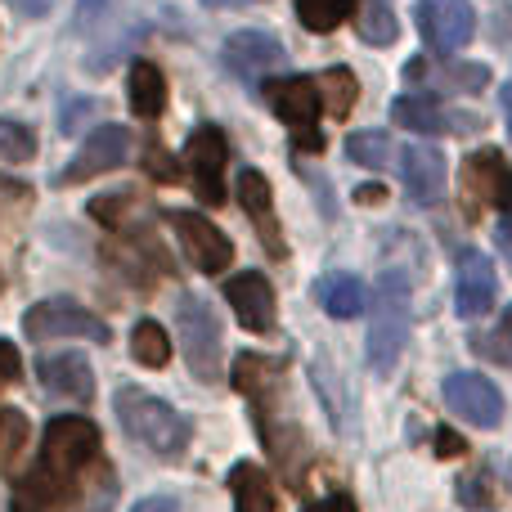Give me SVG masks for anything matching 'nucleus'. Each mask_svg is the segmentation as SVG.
<instances>
[{
	"label": "nucleus",
	"mask_w": 512,
	"mask_h": 512,
	"mask_svg": "<svg viewBox=\"0 0 512 512\" xmlns=\"http://www.w3.org/2000/svg\"><path fill=\"white\" fill-rule=\"evenodd\" d=\"M288 364L274 360V355H256V351H243L234 360V387L248 396L252 414H256V432L261 441L270 445L274 463L283 468L292 490H301V468H306V436L301 427L292 423L283 409H288V382H283Z\"/></svg>",
	"instance_id": "1"
},
{
	"label": "nucleus",
	"mask_w": 512,
	"mask_h": 512,
	"mask_svg": "<svg viewBox=\"0 0 512 512\" xmlns=\"http://www.w3.org/2000/svg\"><path fill=\"white\" fill-rule=\"evenodd\" d=\"M99 459V427L90 418L77 414H63L45 427V441H41V459L36 468L23 477L18 486V499H27L32 508L41 512H63L77 499V481L86 468H95Z\"/></svg>",
	"instance_id": "2"
},
{
	"label": "nucleus",
	"mask_w": 512,
	"mask_h": 512,
	"mask_svg": "<svg viewBox=\"0 0 512 512\" xmlns=\"http://www.w3.org/2000/svg\"><path fill=\"white\" fill-rule=\"evenodd\" d=\"M113 409H117V423H122V432L131 436V441H140L144 450H153L167 463L185 459L189 441H194V427H189V418L176 414L167 400L149 396V391H140V387H122L113 400Z\"/></svg>",
	"instance_id": "3"
},
{
	"label": "nucleus",
	"mask_w": 512,
	"mask_h": 512,
	"mask_svg": "<svg viewBox=\"0 0 512 512\" xmlns=\"http://www.w3.org/2000/svg\"><path fill=\"white\" fill-rule=\"evenodd\" d=\"M409 342V274L382 270L373 288V319H369V364L373 373H391Z\"/></svg>",
	"instance_id": "4"
},
{
	"label": "nucleus",
	"mask_w": 512,
	"mask_h": 512,
	"mask_svg": "<svg viewBox=\"0 0 512 512\" xmlns=\"http://www.w3.org/2000/svg\"><path fill=\"white\" fill-rule=\"evenodd\" d=\"M176 337H180V355H185L189 373H194L198 382H221V319H216V310L207 306L203 297H194V292H185V297L176 301Z\"/></svg>",
	"instance_id": "5"
},
{
	"label": "nucleus",
	"mask_w": 512,
	"mask_h": 512,
	"mask_svg": "<svg viewBox=\"0 0 512 512\" xmlns=\"http://www.w3.org/2000/svg\"><path fill=\"white\" fill-rule=\"evenodd\" d=\"M265 104L279 113V122L292 131V144L301 153H319L324 149V131H319V108H324V95H319V77H274L265 81Z\"/></svg>",
	"instance_id": "6"
},
{
	"label": "nucleus",
	"mask_w": 512,
	"mask_h": 512,
	"mask_svg": "<svg viewBox=\"0 0 512 512\" xmlns=\"http://www.w3.org/2000/svg\"><path fill=\"white\" fill-rule=\"evenodd\" d=\"M459 203L468 221H481L486 212L512 207V162L499 149H481L463 158L459 171Z\"/></svg>",
	"instance_id": "7"
},
{
	"label": "nucleus",
	"mask_w": 512,
	"mask_h": 512,
	"mask_svg": "<svg viewBox=\"0 0 512 512\" xmlns=\"http://www.w3.org/2000/svg\"><path fill=\"white\" fill-rule=\"evenodd\" d=\"M23 333L32 342H54V337H86V342H108V324L99 315H90L86 306L68 297L36 301L23 315Z\"/></svg>",
	"instance_id": "8"
},
{
	"label": "nucleus",
	"mask_w": 512,
	"mask_h": 512,
	"mask_svg": "<svg viewBox=\"0 0 512 512\" xmlns=\"http://www.w3.org/2000/svg\"><path fill=\"white\" fill-rule=\"evenodd\" d=\"M225 162H230V144H225L221 126H198L185 140V171L207 207L225 203Z\"/></svg>",
	"instance_id": "9"
},
{
	"label": "nucleus",
	"mask_w": 512,
	"mask_h": 512,
	"mask_svg": "<svg viewBox=\"0 0 512 512\" xmlns=\"http://www.w3.org/2000/svg\"><path fill=\"white\" fill-rule=\"evenodd\" d=\"M418 32L436 54H459L477 32V14L468 0H418Z\"/></svg>",
	"instance_id": "10"
},
{
	"label": "nucleus",
	"mask_w": 512,
	"mask_h": 512,
	"mask_svg": "<svg viewBox=\"0 0 512 512\" xmlns=\"http://www.w3.org/2000/svg\"><path fill=\"white\" fill-rule=\"evenodd\" d=\"M126 153H131V131H126V126H117V122L95 126V131L86 135V144L77 149V158L63 167L59 185H81V180H90V176H104V171L122 167Z\"/></svg>",
	"instance_id": "11"
},
{
	"label": "nucleus",
	"mask_w": 512,
	"mask_h": 512,
	"mask_svg": "<svg viewBox=\"0 0 512 512\" xmlns=\"http://www.w3.org/2000/svg\"><path fill=\"white\" fill-rule=\"evenodd\" d=\"M167 221H171V230H176V239H180V248H185V256H189V261H194L203 274L230 270L234 243L225 239V234L216 230L207 216H198V212H171Z\"/></svg>",
	"instance_id": "12"
},
{
	"label": "nucleus",
	"mask_w": 512,
	"mask_h": 512,
	"mask_svg": "<svg viewBox=\"0 0 512 512\" xmlns=\"http://www.w3.org/2000/svg\"><path fill=\"white\" fill-rule=\"evenodd\" d=\"M445 405L459 418H468L472 427H486V432L504 423V396L481 373H450L445 378Z\"/></svg>",
	"instance_id": "13"
},
{
	"label": "nucleus",
	"mask_w": 512,
	"mask_h": 512,
	"mask_svg": "<svg viewBox=\"0 0 512 512\" xmlns=\"http://www.w3.org/2000/svg\"><path fill=\"white\" fill-rule=\"evenodd\" d=\"M499 297V274H495V261L486 252H463L459 256V288H454V310L463 319H481L490 315Z\"/></svg>",
	"instance_id": "14"
},
{
	"label": "nucleus",
	"mask_w": 512,
	"mask_h": 512,
	"mask_svg": "<svg viewBox=\"0 0 512 512\" xmlns=\"http://www.w3.org/2000/svg\"><path fill=\"white\" fill-rule=\"evenodd\" d=\"M225 301L234 306V315L248 333H270L274 328V288L265 274L243 270L234 279H225Z\"/></svg>",
	"instance_id": "15"
},
{
	"label": "nucleus",
	"mask_w": 512,
	"mask_h": 512,
	"mask_svg": "<svg viewBox=\"0 0 512 512\" xmlns=\"http://www.w3.org/2000/svg\"><path fill=\"white\" fill-rule=\"evenodd\" d=\"M239 203H243V216L256 225V239L270 256H288V243H283V230H279V216H274V194H270V180L261 171H243L239 176Z\"/></svg>",
	"instance_id": "16"
},
{
	"label": "nucleus",
	"mask_w": 512,
	"mask_h": 512,
	"mask_svg": "<svg viewBox=\"0 0 512 512\" xmlns=\"http://www.w3.org/2000/svg\"><path fill=\"white\" fill-rule=\"evenodd\" d=\"M400 180H405V194L418 207H436L445 194V158L432 144H409L400 153Z\"/></svg>",
	"instance_id": "17"
},
{
	"label": "nucleus",
	"mask_w": 512,
	"mask_h": 512,
	"mask_svg": "<svg viewBox=\"0 0 512 512\" xmlns=\"http://www.w3.org/2000/svg\"><path fill=\"white\" fill-rule=\"evenodd\" d=\"M36 373H41V387L59 400H77V405H86V400L95 396V373H90L86 355H77V351L45 355V360L36 364Z\"/></svg>",
	"instance_id": "18"
},
{
	"label": "nucleus",
	"mask_w": 512,
	"mask_h": 512,
	"mask_svg": "<svg viewBox=\"0 0 512 512\" xmlns=\"http://www.w3.org/2000/svg\"><path fill=\"white\" fill-rule=\"evenodd\" d=\"M221 54H225V68H230L234 77H261V72H270L283 63V45L274 41L270 32H234Z\"/></svg>",
	"instance_id": "19"
},
{
	"label": "nucleus",
	"mask_w": 512,
	"mask_h": 512,
	"mask_svg": "<svg viewBox=\"0 0 512 512\" xmlns=\"http://www.w3.org/2000/svg\"><path fill=\"white\" fill-rule=\"evenodd\" d=\"M315 297L333 319H355L369 306V292H364V283L355 279V274H324V279L315 283Z\"/></svg>",
	"instance_id": "20"
},
{
	"label": "nucleus",
	"mask_w": 512,
	"mask_h": 512,
	"mask_svg": "<svg viewBox=\"0 0 512 512\" xmlns=\"http://www.w3.org/2000/svg\"><path fill=\"white\" fill-rule=\"evenodd\" d=\"M391 117H396V126H405V131H418V135L454 131L450 113H445V108L436 104L432 95H400L396 104H391Z\"/></svg>",
	"instance_id": "21"
},
{
	"label": "nucleus",
	"mask_w": 512,
	"mask_h": 512,
	"mask_svg": "<svg viewBox=\"0 0 512 512\" xmlns=\"http://www.w3.org/2000/svg\"><path fill=\"white\" fill-rule=\"evenodd\" d=\"M230 495L234 512H274V486L265 477V468H256V463H234Z\"/></svg>",
	"instance_id": "22"
},
{
	"label": "nucleus",
	"mask_w": 512,
	"mask_h": 512,
	"mask_svg": "<svg viewBox=\"0 0 512 512\" xmlns=\"http://www.w3.org/2000/svg\"><path fill=\"white\" fill-rule=\"evenodd\" d=\"M131 108L140 117H162V108H167V77L158 72V63H135L131 68Z\"/></svg>",
	"instance_id": "23"
},
{
	"label": "nucleus",
	"mask_w": 512,
	"mask_h": 512,
	"mask_svg": "<svg viewBox=\"0 0 512 512\" xmlns=\"http://www.w3.org/2000/svg\"><path fill=\"white\" fill-rule=\"evenodd\" d=\"M405 77H414V81H436V86H450V90H481L490 81V72L481 68V63H459V68H441V72H432L427 68V59H414L405 68Z\"/></svg>",
	"instance_id": "24"
},
{
	"label": "nucleus",
	"mask_w": 512,
	"mask_h": 512,
	"mask_svg": "<svg viewBox=\"0 0 512 512\" xmlns=\"http://www.w3.org/2000/svg\"><path fill=\"white\" fill-rule=\"evenodd\" d=\"M355 27L369 45H391L400 36V23L387 0H355Z\"/></svg>",
	"instance_id": "25"
},
{
	"label": "nucleus",
	"mask_w": 512,
	"mask_h": 512,
	"mask_svg": "<svg viewBox=\"0 0 512 512\" xmlns=\"http://www.w3.org/2000/svg\"><path fill=\"white\" fill-rule=\"evenodd\" d=\"M131 355L144 364V369H162V364L171 360V337L162 324H153V319H140V324L131 328Z\"/></svg>",
	"instance_id": "26"
},
{
	"label": "nucleus",
	"mask_w": 512,
	"mask_h": 512,
	"mask_svg": "<svg viewBox=\"0 0 512 512\" xmlns=\"http://www.w3.org/2000/svg\"><path fill=\"white\" fill-rule=\"evenodd\" d=\"M319 95H324L328 113L346 117L355 108V99H360V81H355L351 68H328V72H319Z\"/></svg>",
	"instance_id": "27"
},
{
	"label": "nucleus",
	"mask_w": 512,
	"mask_h": 512,
	"mask_svg": "<svg viewBox=\"0 0 512 512\" xmlns=\"http://www.w3.org/2000/svg\"><path fill=\"white\" fill-rule=\"evenodd\" d=\"M355 0H297V18L310 32H333L342 18H351Z\"/></svg>",
	"instance_id": "28"
},
{
	"label": "nucleus",
	"mask_w": 512,
	"mask_h": 512,
	"mask_svg": "<svg viewBox=\"0 0 512 512\" xmlns=\"http://www.w3.org/2000/svg\"><path fill=\"white\" fill-rule=\"evenodd\" d=\"M346 153H351V162L378 171L391 162V135L387 131H355L351 140H346Z\"/></svg>",
	"instance_id": "29"
},
{
	"label": "nucleus",
	"mask_w": 512,
	"mask_h": 512,
	"mask_svg": "<svg viewBox=\"0 0 512 512\" xmlns=\"http://www.w3.org/2000/svg\"><path fill=\"white\" fill-rule=\"evenodd\" d=\"M27 445V418L18 414V409H0V472L14 468V459L23 454Z\"/></svg>",
	"instance_id": "30"
},
{
	"label": "nucleus",
	"mask_w": 512,
	"mask_h": 512,
	"mask_svg": "<svg viewBox=\"0 0 512 512\" xmlns=\"http://www.w3.org/2000/svg\"><path fill=\"white\" fill-rule=\"evenodd\" d=\"M32 153H36V135H32V126L0 117V162H27Z\"/></svg>",
	"instance_id": "31"
},
{
	"label": "nucleus",
	"mask_w": 512,
	"mask_h": 512,
	"mask_svg": "<svg viewBox=\"0 0 512 512\" xmlns=\"http://www.w3.org/2000/svg\"><path fill=\"white\" fill-rule=\"evenodd\" d=\"M135 207V194H126V189H117V194L108 198H90V216L95 221H104L108 230H122V216Z\"/></svg>",
	"instance_id": "32"
},
{
	"label": "nucleus",
	"mask_w": 512,
	"mask_h": 512,
	"mask_svg": "<svg viewBox=\"0 0 512 512\" xmlns=\"http://www.w3.org/2000/svg\"><path fill=\"white\" fill-rule=\"evenodd\" d=\"M144 167H149V176H153V180H162V185H171V180L180 176V167H171V158L162 153V144H158V140L149 144V162H144Z\"/></svg>",
	"instance_id": "33"
},
{
	"label": "nucleus",
	"mask_w": 512,
	"mask_h": 512,
	"mask_svg": "<svg viewBox=\"0 0 512 512\" xmlns=\"http://www.w3.org/2000/svg\"><path fill=\"white\" fill-rule=\"evenodd\" d=\"M18 378H23V360H18L14 342L0 337V382H18Z\"/></svg>",
	"instance_id": "34"
},
{
	"label": "nucleus",
	"mask_w": 512,
	"mask_h": 512,
	"mask_svg": "<svg viewBox=\"0 0 512 512\" xmlns=\"http://www.w3.org/2000/svg\"><path fill=\"white\" fill-rule=\"evenodd\" d=\"M306 512H355L351 495H342V490H333V495L315 499V504H306Z\"/></svg>",
	"instance_id": "35"
},
{
	"label": "nucleus",
	"mask_w": 512,
	"mask_h": 512,
	"mask_svg": "<svg viewBox=\"0 0 512 512\" xmlns=\"http://www.w3.org/2000/svg\"><path fill=\"white\" fill-rule=\"evenodd\" d=\"M436 454H441V459H454V454H463V441L441 427V432H436Z\"/></svg>",
	"instance_id": "36"
},
{
	"label": "nucleus",
	"mask_w": 512,
	"mask_h": 512,
	"mask_svg": "<svg viewBox=\"0 0 512 512\" xmlns=\"http://www.w3.org/2000/svg\"><path fill=\"white\" fill-rule=\"evenodd\" d=\"M131 512H180L176 499H167V495H153V499H140Z\"/></svg>",
	"instance_id": "37"
},
{
	"label": "nucleus",
	"mask_w": 512,
	"mask_h": 512,
	"mask_svg": "<svg viewBox=\"0 0 512 512\" xmlns=\"http://www.w3.org/2000/svg\"><path fill=\"white\" fill-rule=\"evenodd\" d=\"M355 198H360V203H382L387 194H382L378 185H364V189H355Z\"/></svg>",
	"instance_id": "38"
},
{
	"label": "nucleus",
	"mask_w": 512,
	"mask_h": 512,
	"mask_svg": "<svg viewBox=\"0 0 512 512\" xmlns=\"http://www.w3.org/2000/svg\"><path fill=\"white\" fill-rule=\"evenodd\" d=\"M504 117H508V135H512V81L504 86Z\"/></svg>",
	"instance_id": "39"
},
{
	"label": "nucleus",
	"mask_w": 512,
	"mask_h": 512,
	"mask_svg": "<svg viewBox=\"0 0 512 512\" xmlns=\"http://www.w3.org/2000/svg\"><path fill=\"white\" fill-rule=\"evenodd\" d=\"M104 9V0H81V18H90V14H99Z\"/></svg>",
	"instance_id": "40"
},
{
	"label": "nucleus",
	"mask_w": 512,
	"mask_h": 512,
	"mask_svg": "<svg viewBox=\"0 0 512 512\" xmlns=\"http://www.w3.org/2000/svg\"><path fill=\"white\" fill-rule=\"evenodd\" d=\"M504 243L512 248V207H504Z\"/></svg>",
	"instance_id": "41"
},
{
	"label": "nucleus",
	"mask_w": 512,
	"mask_h": 512,
	"mask_svg": "<svg viewBox=\"0 0 512 512\" xmlns=\"http://www.w3.org/2000/svg\"><path fill=\"white\" fill-rule=\"evenodd\" d=\"M9 512H41V508H32L27 499H18V495H14V508H9Z\"/></svg>",
	"instance_id": "42"
},
{
	"label": "nucleus",
	"mask_w": 512,
	"mask_h": 512,
	"mask_svg": "<svg viewBox=\"0 0 512 512\" xmlns=\"http://www.w3.org/2000/svg\"><path fill=\"white\" fill-rule=\"evenodd\" d=\"M508 337H512V306H508Z\"/></svg>",
	"instance_id": "43"
},
{
	"label": "nucleus",
	"mask_w": 512,
	"mask_h": 512,
	"mask_svg": "<svg viewBox=\"0 0 512 512\" xmlns=\"http://www.w3.org/2000/svg\"><path fill=\"white\" fill-rule=\"evenodd\" d=\"M216 5H239V0H216Z\"/></svg>",
	"instance_id": "44"
},
{
	"label": "nucleus",
	"mask_w": 512,
	"mask_h": 512,
	"mask_svg": "<svg viewBox=\"0 0 512 512\" xmlns=\"http://www.w3.org/2000/svg\"><path fill=\"white\" fill-rule=\"evenodd\" d=\"M508 472H512V468H508Z\"/></svg>",
	"instance_id": "45"
}]
</instances>
